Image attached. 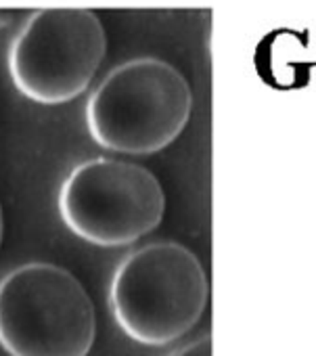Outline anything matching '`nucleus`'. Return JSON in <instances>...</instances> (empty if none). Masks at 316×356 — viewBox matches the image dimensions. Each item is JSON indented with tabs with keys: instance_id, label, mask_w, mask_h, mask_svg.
Listing matches in <instances>:
<instances>
[{
	"instance_id": "f03ea898",
	"label": "nucleus",
	"mask_w": 316,
	"mask_h": 356,
	"mask_svg": "<svg viewBox=\"0 0 316 356\" xmlns=\"http://www.w3.org/2000/svg\"><path fill=\"white\" fill-rule=\"evenodd\" d=\"M193 109L187 78L153 57L117 65L92 92L86 107L90 136L109 151L151 155L185 130Z\"/></svg>"
},
{
	"instance_id": "423d86ee",
	"label": "nucleus",
	"mask_w": 316,
	"mask_h": 356,
	"mask_svg": "<svg viewBox=\"0 0 316 356\" xmlns=\"http://www.w3.org/2000/svg\"><path fill=\"white\" fill-rule=\"evenodd\" d=\"M170 356H212V335L206 333L199 339L183 346L181 350L172 352Z\"/></svg>"
},
{
	"instance_id": "0eeeda50",
	"label": "nucleus",
	"mask_w": 316,
	"mask_h": 356,
	"mask_svg": "<svg viewBox=\"0 0 316 356\" xmlns=\"http://www.w3.org/2000/svg\"><path fill=\"white\" fill-rule=\"evenodd\" d=\"M3 233H5V220H3V206H0V245H3Z\"/></svg>"
},
{
	"instance_id": "39448f33",
	"label": "nucleus",
	"mask_w": 316,
	"mask_h": 356,
	"mask_svg": "<svg viewBox=\"0 0 316 356\" xmlns=\"http://www.w3.org/2000/svg\"><path fill=\"white\" fill-rule=\"evenodd\" d=\"M105 51V28L94 11L42 9L15 38L9 70L28 99L57 105L88 88Z\"/></svg>"
},
{
	"instance_id": "7ed1b4c3",
	"label": "nucleus",
	"mask_w": 316,
	"mask_h": 356,
	"mask_svg": "<svg viewBox=\"0 0 316 356\" xmlns=\"http://www.w3.org/2000/svg\"><path fill=\"white\" fill-rule=\"evenodd\" d=\"M94 304L65 268L30 262L0 281V346L11 356H88Z\"/></svg>"
},
{
	"instance_id": "20e7f679",
	"label": "nucleus",
	"mask_w": 316,
	"mask_h": 356,
	"mask_svg": "<svg viewBox=\"0 0 316 356\" xmlns=\"http://www.w3.org/2000/svg\"><path fill=\"white\" fill-rule=\"evenodd\" d=\"M59 210L63 222L80 239L101 248H119L160 227L166 195L147 168L101 157L72 170L61 187Z\"/></svg>"
},
{
	"instance_id": "f257e3e1",
	"label": "nucleus",
	"mask_w": 316,
	"mask_h": 356,
	"mask_svg": "<svg viewBox=\"0 0 316 356\" xmlns=\"http://www.w3.org/2000/svg\"><path fill=\"white\" fill-rule=\"evenodd\" d=\"M210 285L199 258L181 243H149L115 268L109 289L122 331L142 346H168L203 316Z\"/></svg>"
}]
</instances>
